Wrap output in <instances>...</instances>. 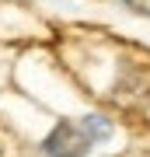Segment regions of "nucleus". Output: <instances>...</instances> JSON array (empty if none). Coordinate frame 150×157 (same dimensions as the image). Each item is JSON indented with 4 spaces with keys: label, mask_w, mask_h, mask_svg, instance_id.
I'll return each instance as SVG.
<instances>
[{
    "label": "nucleus",
    "mask_w": 150,
    "mask_h": 157,
    "mask_svg": "<svg viewBox=\"0 0 150 157\" xmlns=\"http://www.w3.org/2000/svg\"><path fill=\"white\" fill-rule=\"evenodd\" d=\"M87 147H91V140L80 133L77 122H60L45 136L42 150H45V157H87Z\"/></svg>",
    "instance_id": "f257e3e1"
},
{
    "label": "nucleus",
    "mask_w": 150,
    "mask_h": 157,
    "mask_svg": "<svg viewBox=\"0 0 150 157\" xmlns=\"http://www.w3.org/2000/svg\"><path fill=\"white\" fill-rule=\"evenodd\" d=\"M77 126H80V133L87 136L91 143H101V140H108V136H112V122H108L105 115H84Z\"/></svg>",
    "instance_id": "f03ea898"
},
{
    "label": "nucleus",
    "mask_w": 150,
    "mask_h": 157,
    "mask_svg": "<svg viewBox=\"0 0 150 157\" xmlns=\"http://www.w3.org/2000/svg\"><path fill=\"white\" fill-rule=\"evenodd\" d=\"M126 7H133L136 14H150V0H122Z\"/></svg>",
    "instance_id": "7ed1b4c3"
}]
</instances>
